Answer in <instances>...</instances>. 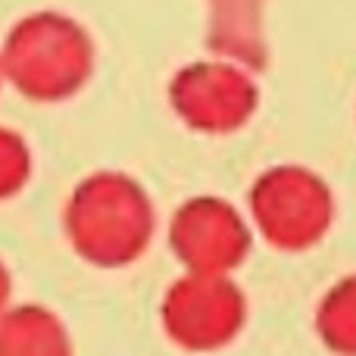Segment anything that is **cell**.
<instances>
[{"mask_svg":"<svg viewBox=\"0 0 356 356\" xmlns=\"http://www.w3.org/2000/svg\"><path fill=\"white\" fill-rule=\"evenodd\" d=\"M63 228L85 263L97 269H122L150 247L156 213L141 181L104 169L72 188L63 209Z\"/></svg>","mask_w":356,"mask_h":356,"instance_id":"6da1fadb","label":"cell"},{"mask_svg":"<svg viewBox=\"0 0 356 356\" xmlns=\"http://www.w3.org/2000/svg\"><path fill=\"white\" fill-rule=\"evenodd\" d=\"M0 75L35 104L69 100L94 75V38L79 19L38 10L16 19L0 47Z\"/></svg>","mask_w":356,"mask_h":356,"instance_id":"7a4b0ae2","label":"cell"},{"mask_svg":"<svg viewBox=\"0 0 356 356\" xmlns=\"http://www.w3.org/2000/svg\"><path fill=\"white\" fill-rule=\"evenodd\" d=\"M257 232L278 250L319 244L334 222V194L319 172L297 163L272 166L250 188Z\"/></svg>","mask_w":356,"mask_h":356,"instance_id":"3957f363","label":"cell"},{"mask_svg":"<svg viewBox=\"0 0 356 356\" xmlns=\"http://www.w3.org/2000/svg\"><path fill=\"white\" fill-rule=\"evenodd\" d=\"M169 104L188 129L200 135H232L259 106V85L250 69L232 60H197L169 81Z\"/></svg>","mask_w":356,"mask_h":356,"instance_id":"277c9868","label":"cell"},{"mask_svg":"<svg viewBox=\"0 0 356 356\" xmlns=\"http://www.w3.org/2000/svg\"><path fill=\"white\" fill-rule=\"evenodd\" d=\"M160 319L163 332L181 350L209 353L238 338L247 319V297L228 275L188 272L166 291Z\"/></svg>","mask_w":356,"mask_h":356,"instance_id":"5b68a950","label":"cell"},{"mask_svg":"<svg viewBox=\"0 0 356 356\" xmlns=\"http://www.w3.org/2000/svg\"><path fill=\"white\" fill-rule=\"evenodd\" d=\"M169 247L188 272L232 275L250 253V228L222 197H191L169 219Z\"/></svg>","mask_w":356,"mask_h":356,"instance_id":"8992f818","label":"cell"},{"mask_svg":"<svg viewBox=\"0 0 356 356\" xmlns=\"http://www.w3.org/2000/svg\"><path fill=\"white\" fill-rule=\"evenodd\" d=\"M266 0H209V47L238 66H266V31H263Z\"/></svg>","mask_w":356,"mask_h":356,"instance_id":"52a82bcc","label":"cell"},{"mask_svg":"<svg viewBox=\"0 0 356 356\" xmlns=\"http://www.w3.org/2000/svg\"><path fill=\"white\" fill-rule=\"evenodd\" d=\"M0 356H72V341L54 309L25 303L0 316Z\"/></svg>","mask_w":356,"mask_h":356,"instance_id":"ba28073f","label":"cell"},{"mask_svg":"<svg viewBox=\"0 0 356 356\" xmlns=\"http://www.w3.org/2000/svg\"><path fill=\"white\" fill-rule=\"evenodd\" d=\"M316 334L338 356H356V272L322 294L316 307Z\"/></svg>","mask_w":356,"mask_h":356,"instance_id":"9c48e42d","label":"cell"},{"mask_svg":"<svg viewBox=\"0 0 356 356\" xmlns=\"http://www.w3.org/2000/svg\"><path fill=\"white\" fill-rule=\"evenodd\" d=\"M31 178V150L19 131L0 125V200L16 197Z\"/></svg>","mask_w":356,"mask_h":356,"instance_id":"30bf717a","label":"cell"},{"mask_svg":"<svg viewBox=\"0 0 356 356\" xmlns=\"http://www.w3.org/2000/svg\"><path fill=\"white\" fill-rule=\"evenodd\" d=\"M10 294H13V278H10V269H6V263L0 259V316L10 309Z\"/></svg>","mask_w":356,"mask_h":356,"instance_id":"8fae6325","label":"cell"},{"mask_svg":"<svg viewBox=\"0 0 356 356\" xmlns=\"http://www.w3.org/2000/svg\"><path fill=\"white\" fill-rule=\"evenodd\" d=\"M0 81H3V75H0Z\"/></svg>","mask_w":356,"mask_h":356,"instance_id":"7c38bea8","label":"cell"}]
</instances>
